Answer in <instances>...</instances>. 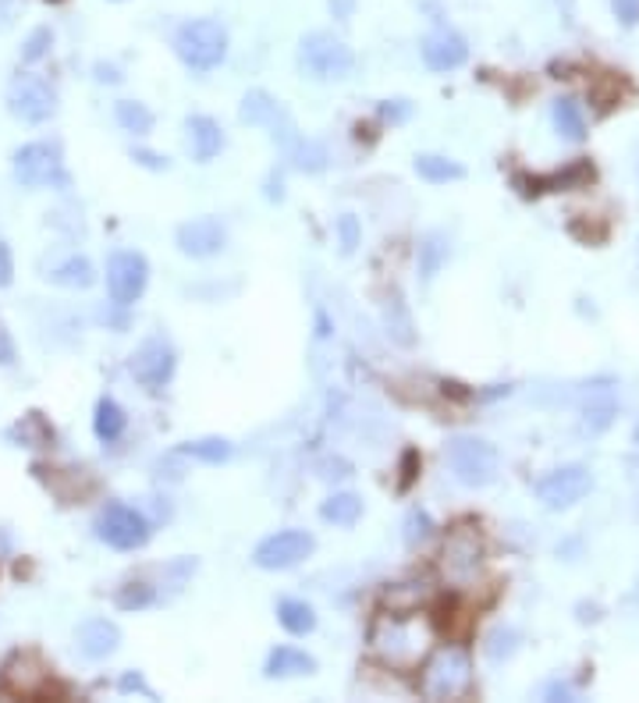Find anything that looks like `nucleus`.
I'll return each mask as SVG.
<instances>
[{
    "label": "nucleus",
    "mask_w": 639,
    "mask_h": 703,
    "mask_svg": "<svg viewBox=\"0 0 639 703\" xmlns=\"http://www.w3.org/2000/svg\"><path fill=\"white\" fill-rule=\"evenodd\" d=\"M472 686V661L462 646H444L419 665V693L427 700H458Z\"/></svg>",
    "instance_id": "nucleus-3"
},
{
    "label": "nucleus",
    "mask_w": 639,
    "mask_h": 703,
    "mask_svg": "<svg viewBox=\"0 0 639 703\" xmlns=\"http://www.w3.org/2000/svg\"><path fill=\"white\" fill-rule=\"evenodd\" d=\"M149 285V263L143 252L135 249H118L111 260H107V292H111V303L128 309L143 299V292Z\"/></svg>",
    "instance_id": "nucleus-10"
},
{
    "label": "nucleus",
    "mask_w": 639,
    "mask_h": 703,
    "mask_svg": "<svg viewBox=\"0 0 639 703\" xmlns=\"http://www.w3.org/2000/svg\"><path fill=\"white\" fill-rule=\"evenodd\" d=\"M8 111L25 125H44V121L58 114V89L44 75L22 72L8 86Z\"/></svg>",
    "instance_id": "nucleus-7"
},
{
    "label": "nucleus",
    "mask_w": 639,
    "mask_h": 703,
    "mask_svg": "<svg viewBox=\"0 0 639 703\" xmlns=\"http://www.w3.org/2000/svg\"><path fill=\"white\" fill-rule=\"evenodd\" d=\"M320 519L331 522V526H342V530H348V526H356V522L362 519V497L352 494V491L331 494L328 502L320 505Z\"/></svg>",
    "instance_id": "nucleus-23"
},
{
    "label": "nucleus",
    "mask_w": 639,
    "mask_h": 703,
    "mask_svg": "<svg viewBox=\"0 0 639 703\" xmlns=\"http://www.w3.org/2000/svg\"><path fill=\"white\" fill-rule=\"evenodd\" d=\"M447 466L462 486H487L497 480V448L483 437H452Z\"/></svg>",
    "instance_id": "nucleus-6"
},
{
    "label": "nucleus",
    "mask_w": 639,
    "mask_h": 703,
    "mask_svg": "<svg viewBox=\"0 0 639 703\" xmlns=\"http://www.w3.org/2000/svg\"><path fill=\"white\" fill-rule=\"evenodd\" d=\"M174 53L188 72L207 75L228 58V29L217 18H188L174 33Z\"/></svg>",
    "instance_id": "nucleus-2"
},
{
    "label": "nucleus",
    "mask_w": 639,
    "mask_h": 703,
    "mask_svg": "<svg viewBox=\"0 0 639 703\" xmlns=\"http://www.w3.org/2000/svg\"><path fill=\"white\" fill-rule=\"evenodd\" d=\"M312 671H317V657L298 651V646H274L263 665L267 679H298V675H312Z\"/></svg>",
    "instance_id": "nucleus-21"
},
{
    "label": "nucleus",
    "mask_w": 639,
    "mask_h": 703,
    "mask_svg": "<svg viewBox=\"0 0 639 703\" xmlns=\"http://www.w3.org/2000/svg\"><path fill=\"white\" fill-rule=\"evenodd\" d=\"M114 118L128 135H149V132H153V121H157L153 111H149V107L139 103V100H118L114 103Z\"/></svg>",
    "instance_id": "nucleus-28"
},
{
    "label": "nucleus",
    "mask_w": 639,
    "mask_h": 703,
    "mask_svg": "<svg viewBox=\"0 0 639 703\" xmlns=\"http://www.w3.org/2000/svg\"><path fill=\"white\" fill-rule=\"evenodd\" d=\"M97 72H100V75H97V78H100V83H121V75L114 72V67H103V64H100V67H97Z\"/></svg>",
    "instance_id": "nucleus-46"
},
{
    "label": "nucleus",
    "mask_w": 639,
    "mask_h": 703,
    "mask_svg": "<svg viewBox=\"0 0 639 703\" xmlns=\"http://www.w3.org/2000/svg\"><path fill=\"white\" fill-rule=\"evenodd\" d=\"M611 8H615V15L622 25H636L639 22V0H611Z\"/></svg>",
    "instance_id": "nucleus-41"
},
{
    "label": "nucleus",
    "mask_w": 639,
    "mask_h": 703,
    "mask_svg": "<svg viewBox=\"0 0 639 703\" xmlns=\"http://www.w3.org/2000/svg\"><path fill=\"white\" fill-rule=\"evenodd\" d=\"M132 160L139 168H149V171H168L171 168V160L164 153H153V150H143V146H135L132 150Z\"/></svg>",
    "instance_id": "nucleus-39"
},
{
    "label": "nucleus",
    "mask_w": 639,
    "mask_h": 703,
    "mask_svg": "<svg viewBox=\"0 0 639 703\" xmlns=\"http://www.w3.org/2000/svg\"><path fill=\"white\" fill-rule=\"evenodd\" d=\"M413 114V103L409 100H384L380 103V118L391 121V125H402L405 118Z\"/></svg>",
    "instance_id": "nucleus-38"
},
{
    "label": "nucleus",
    "mask_w": 639,
    "mask_h": 703,
    "mask_svg": "<svg viewBox=\"0 0 639 703\" xmlns=\"http://www.w3.org/2000/svg\"><path fill=\"white\" fill-rule=\"evenodd\" d=\"M466 61H469V44L462 33L447 29V25H438V29L423 36V64L430 72H441V75L455 72V67H462Z\"/></svg>",
    "instance_id": "nucleus-16"
},
{
    "label": "nucleus",
    "mask_w": 639,
    "mask_h": 703,
    "mask_svg": "<svg viewBox=\"0 0 639 703\" xmlns=\"http://www.w3.org/2000/svg\"><path fill=\"white\" fill-rule=\"evenodd\" d=\"M416 174L430 185H447V182H458L466 178V168L458 164V160H447V157H438V153H423L416 157Z\"/></svg>",
    "instance_id": "nucleus-26"
},
{
    "label": "nucleus",
    "mask_w": 639,
    "mask_h": 703,
    "mask_svg": "<svg viewBox=\"0 0 639 703\" xmlns=\"http://www.w3.org/2000/svg\"><path fill=\"white\" fill-rule=\"evenodd\" d=\"M11 168H15V182L25 188H67L72 178H67L64 168V153L61 143H25L22 150H15L11 157Z\"/></svg>",
    "instance_id": "nucleus-5"
},
{
    "label": "nucleus",
    "mask_w": 639,
    "mask_h": 703,
    "mask_svg": "<svg viewBox=\"0 0 639 703\" xmlns=\"http://www.w3.org/2000/svg\"><path fill=\"white\" fill-rule=\"evenodd\" d=\"M370 651L391 671H419L433 651V626L419 612H380L370 621Z\"/></svg>",
    "instance_id": "nucleus-1"
},
{
    "label": "nucleus",
    "mask_w": 639,
    "mask_h": 703,
    "mask_svg": "<svg viewBox=\"0 0 639 703\" xmlns=\"http://www.w3.org/2000/svg\"><path fill=\"white\" fill-rule=\"evenodd\" d=\"M337 242H342V252L352 256L359 249V242H362V224L356 213H342L337 218Z\"/></svg>",
    "instance_id": "nucleus-35"
},
{
    "label": "nucleus",
    "mask_w": 639,
    "mask_h": 703,
    "mask_svg": "<svg viewBox=\"0 0 639 703\" xmlns=\"http://www.w3.org/2000/svg\"><path fill=\"white\" fill-rule=\"evenodd\" d=\"M0 693L39 700V696L61 693V689L53 686V671L36 654H15L4 668H0Z\"/></svg>",
    "instance_id": "nucleus-11"
},
{
    "label": "nucleus",
    "mask_w": 639,
    "mask_h": 703,
    "mask_svg": "<svg viewBox=\"0 0 639 703\" xmlns=\"http://www.w3.org/2000/svg\"><path fill=\"white\" fill-rule=\"evenodd\" d=\"M174 367H179V351L168 342L164 334H153L132 351L128 370L146 391H164L174 377Z\"/></svg>",
    "instance_id": "nucleus-12"
},
{
    "label": "nucleus",
    "mask_w": 639,
    "mask_h": 703,
    "mask_svg": "<svg viewBox=\"0 0 639 703\" xmlns=\"http://www.w3.org/2000/svg\"><path fill=\"white\" fill-rule=\"evenodd\" d=\"M447 260V246L441 235H430L423 246H419V270H423V278L430 281L433 274L441 270V263Z\"/></svg>",
    "instance_id": "nucleus-33"
},
{
    "label": "nucleus",
    "mask_w": 639,
    "mask_h": 703,
    "mask_svg": "<svg viewBox=\"0 0 639 703\" xmlns=\"http://www.w3.org/2000/svg\"><path fill=\"white\" fill-rule=\"evenodd\" d=\"M238 118L246 121V125H256V128H267L274 139L288 150V146L298 139L295 135V125H292V118H288V111L281 107V100L278 97H270L267 89H249L246 92V100H242V111H238Z\"/></svg>",
    "instance_id": "nucleus-14"
},
{
    "label": "nucleus",
    "mask_w": 639,
    "mask_h": 703,
    "mask_svg": "<svg viewBox=\"0 0 639 703\" xmlns=\"http://www.w3.org/2000/svg\"><path fill=\"white\" fill-rule=\"evenodd\" d=\"M298 67L317 83H342L356 67V53L334 33H306L298 39Z\"/></svg>",
    "instance_id": "nucleus-4"
},
{
    "label": "nucleus",
    "mask_w": 639,
    "mask_h": 703,
    "mask_svg": "<svg viewBox=\"0 0 639 703\" xmlns=\"http://www.w3.org/2000/svg\"><path fill=\"white\" fill-rule=\"evenodd\" d=\"M179 452L188 458H199V462H207V466H221V462H228L235 448H231V441H224V437H202V441L182 444Z\"/></svg>",
    "instance_id": "nucleus-31"
},
{
    "label": "nucleus",
    "mask_w": 639,
    "mask_h": 703,
    "mask_svg": "<svg viewBox=\"0 0 639 703\" xmlns=\"http://www.w3.org/2000/svg\"><path fill=\"white\" fill-rule=\"evenodd\" d=\"M636 444H639V427H636Z\"/></svg>",
    "instance_id": "nucleus-47"
},
{
    "label": "nucleus",
    "mask_w": 639,
    "mask_h": 703,
    "mask_svg": "<svg viewBox=\"0 0 639 703\" xmlns=\"http://www.w3.org/2000/svg\"><path fill=\"white\" fill-rule=\"evenodd\" d=\"M11 362H15V345L8 331H0V367H11Z\"/></svg>",
    "instance_id": "nucleus-45"
},
{
    "label": "nucleus",
    "mask_w": 639,
    "mask_h": 703,
    "mask_svg": "<svg viewBox=\"0 0 639 703\" xmlns=\"http://www.w3.org/2000/svg\"><path fill=\"white\" fill-rule=\"evenodd\" d=\"M312 551H317V536H312V533H306V530H281V533L263 536L260 544H256L253 565H256V569H263V572H284V569L303 565Z\"/></svg>",
    "instance_id": "nucleus-9"
},
{
    "label": "nucleus",
    "mask_w": 639,
    "mask_h": 703,
    "mask_svg": "<svg viewBox=\"0 0 639 703\" xmlns=\"http://www.w3.org/2000/svg\"><path fill=\"white\" fill-rule=\"evenodd\" d=\"M50 44H53V33L50 29H33L29 39H25V47H22V61L25 64H36L39 58H47Z\"/></svg>",
    "instance_id": "nucleus-36"
},
{
    "label": "nucleus",
    "mask_w": 639,
    "mask_h": 703,
    "mask_svg": "<svg viewBox=\"0 0 639 703\" xmlns=\"http://www.w3.org/2000/svg\"><path fill=\"white\" fill-rule=\"evenodd\" d=\"M288 157H292V164L298 168V171H309V174H317V171H323L328 168V146L323 143H317V139H303V135H298V139L288 146Z\"/></svg>",
    "instance_id": "nucleus-29"
},
{
    "label": "nucleus",
    "mask_w": 639,
    "mask_h": 703,
    "mask_svg": "<svg viewBox=\"0 0 639 703\" xmlns=\"http://www.w3.org/2000/svg\"><path fill=\"white\" fill-rule=\"evenodd\" d=\"M153 587H146V583H128V587H121L114 593V604L121 607V612H143V607L153 604Z\"/></svg>",
    "instance_id": "nucleus-32"
},
{
    "label": "nucleus",
    "mask_w": 639,
    "mask_h": 703,
    "mask_svg": "<svg viewBox=\"0 0 639 703\" xmlns=\"http://www.w3.org/2000/svg\"><path fill=\"white\" fill-rule=\"evenodd\" d=\"M416 472H419V455L416 452H405L402 455V477H398V491L402 494L416 483Z\"/></svg>",
    "instance_id": "nucleus-40"
},
{
    "label": "nucleus",
    "mask_w": 639,
    "mask_h": 703,
    "mask_svg": "<svg viewBox=\"0 0 639 703\" xmlns=\"http://www.w3.org/2000/svg\"><path fill=\"white\" fill-rule=\"evenodd\" d=\"M19 18V0H0V33L11 29Z\"/></svg>",
    "instance_id": "nucleus-44"
},
{
    "label": "nucleus",
    "mask_w": 639,
    "mask_h": 703,
    "mask_svg": "<svg viewBox=\"0 0 639 703\" xmlns=\"http://www.w3.org/2000/svg\"><path fill=\"white\" fill-rule=\"evenodd\" d=\"M118 686H121V693H132V689H135V693H143V696H149V700L157 696L153 689H149V686L143 682V675H139V671H135V675H132V671H128V675H121V682H118Z\"/></svg>",
    "instance_id": "nucleus-42"
},
{
    "label": "nucleus",
    "mask_w": 639,
    "mask_h": 703,
    "mask_svg": "<svg viewBox=\"0 0 639 703\" xmlns=\"http://www.w3.org/2000/svg\"><path fill=\"white\" fill-rule=\"evenodd\" d=\"M185 132H188V153L199 164H210V160L221 157L224 150V128L217 125L210 114H193L185 121Z\"/></svg>",
    "instance_id": "nucleus-19"
},
{
    "label": "nucleus",
    "mask_w": 639,
    "mask_h": 703,
    "mask_svg": "<svg viewBox=\"0 0 639 703\" xmlns=\"http://www.w3.org/2000/svg\"><path fill=\"white\" fill-rule=\"evenodd\" d=\"M75 640H78V654H83V657L107 661L121 646V629L114 626V621H107V618H89V621L78 626Z\"/></svg>",
    "instance_id": "nucleus-18"
},
{
    "label": "nucleus",
    "mask_w": 639,
    "mask_h": 703,
    "mask_svg": "<svg viewBox=\"0 0 639 703\" xmlns=\"http://www.w3.org/2000/svg\"><path fill=\"white\" fill-rule=\"evenodd\" d=\"M551 118H554V128L562 132V139H568V143H582V139H587V114H582L579 100L557 97L554 107H551Z\"/></svg>",
    "instance_id": "nucleus-22"
},
{
    "label": "nucleus",
    "mask_w": 639,
    "mask_h": 703,
    "mask_svg": "<svg viewBox=\"0 0 639 703\" xmlns=\"http://www.w3.org/2000/svg\"><path fill=\"white\" fill-rule=\"evenodd\" d=\"M149 519L125 502H111L97 519V536L114 551H139L149 544Z\"/></svg>",
    "instance_id": "nucleus-8"
},
{
    "label": "nucleus",
    "mask_w": 639,
    "mask_h": 703,
    "mask_svg": "<svg viewBox=\"0 0 639 703\" xmlns=\"http://www.w3.org/2000/svg\"><path fill=\"white\" fill-rule=\"evenodd\" d=\"M405 526H409V530H405V540H409L413 547H416V544H423V540L433 533L430 516H427V511H419V508H416V511H409V522H405Z\"/></svg>",
    "instance_id": "nucleus-37"
},
{
    "label": "nucleus",
    "mask_w": 639,
    "mask_h": 703,
    "mask_svg": "<svg viewBox=\"0 0 639 703\" xmlns=\"http://www.w3.org/2000/svg\"><path fill=\"white\" fill-rule=\"evenodd\" d=\"M93 430H97V437L103 444H114L121 441V434L128 430V416L125 409L114 402V398H100L97 402V416H93Z\"/></svg>",
    "instance_id": "nucleus-25"
},
{
    "label": "nucleus",
    "mask_w": 639,
    "mask_h": 703,
    "mask_svg": "<svg viewBox=\"0 0 639 703\" xmlns=\"http://www.w3.org/2000/svg\"><path fill=\"white\" fill-rule=\"evenodd\" d=\"M47 278L61 288H89L93 281H97V270H93L86 256H67V260L61 267H53Z\"/></svg>",
    "instance_id": "nucleus-27"
},
{
    "label": "nucleus",
    "mask_w": 639,
    "mask_h": 703,
    "mask_svg": "<svg viewBox=\"0 0 639 703\" xmlns=\"http://www.w3.org/2000/svg\"><path fill=\"white\" fill-rule=\"evenodd\" d=\"M15 281V260H11L8 242H0V288H8Z\"/></svg>",
    "instance_id": "nucleus-43"
},
{
    "label": "nucleus",
    "mask_w": 639,
    "mask_h": 703,
    "mask_svg": "<svg viewBox=\"0 0 639 703\" xmlns=\"http://www.w3.org/2000/svg\"><path fill=\"white\" fill-rule=\"evenodd\" d=\"M174 246H179L182 256H193V260H210L217 256L224 246H228V227L221 218H193L179 224V232H174Z\"/></svg>",
    "instance_id": "nucleus-15"
},
{
    "label": "nucleus",
    "mask_w": 639,
    "mask_h": 703,
    "mask_svg": "<svg viewBox=\"0 0 639 703\" xmlns=\"http://www.w3.org/2000/svg\"><path fill=\"white\" fill-rule=\"evenodd\" d=\"M480 558H483L480 536H476L472 530H462V526H458V530L447 536V544H444V572L469 576V572H476Z\"/></svg>",
    "instance_id": "nucleus-20"
},
{
    "label": "nucleus",
    "mask_w": 639,
    "mask_h": 703,
    "mask_svg": "<svg viewBox=\"0 0 639 703\" xmlns=\"http://www.w3.org/2000/svg\"><path fill=\"white\" fill-rule=\"evenodd\" d=\"M615 419V398L611 395H590L587 409H582V434H604Z\"/></svg>",
    "instance_id": "nucleus-30"
},
{
    "label": "nucleus",
    "mask_w": 639,
    "mask_h": 703,
    "mask_svg": "<svg viewBox=\"0 0 639 703\" xmlns=\"http://www.w3.org/2000/svg\"><path fill=\"white\" fill-rule=\"evenodd\" d=\"M519 651V632L515 629H497L491 632V640H487V657L491 661H505Z\"/></svg>",
    "instance_id": "nucleus-34"
},
{
    "label": "nucleus",
    "mask_w": 639,
    "mask_h": 703,
    "mask_svg": "<svg viewBox=\"0 0 639 703\" xmlns=\"http://www.w3.org/2000/svg\"><path fill=\"white\" fill-rule=\"evenodd\" d=\"M278 621L284 632H292V637H309V632L317 629V612H312V604H306V601L284 597V601H278Z\"/></svg>",
    "instance_id": "nucleus-24"
},
{
    "label": "nucleus",
    "mask_w": 639,
    "mask_h": 703,
    "mask_svg": "<svg viewBox=\"0 0 639 703\" xmlns=\"http://www.w3.org/2000/svg\"><path fill=\"white\" fill-rule=\"evenodd\" d=\"M593 182V164L590 160H576L565 171L543 174V178H526V174H515V188L523 196H543V193H568V188H582Z\"/></svg>",
    "instance_id": "nucleus-17"
},
{
    "label": "nucleus",
    "mask_w": 639,
    "mask_h": 703,
    "mask_svg": "<svg viewBox=\"0 0 639 703\" xmlns=\"http://www.w3.org/2000/svg\"><path fill=\"white\" fill-rule=\"evenodd\" d=\"M590 486H593V477L587 466H562L537 480V497L543 508L565 511V508L579 505L582 497L590 494Z\"/></svg>",
    "instance_id": "nucleus-13"
}]
</instances>
